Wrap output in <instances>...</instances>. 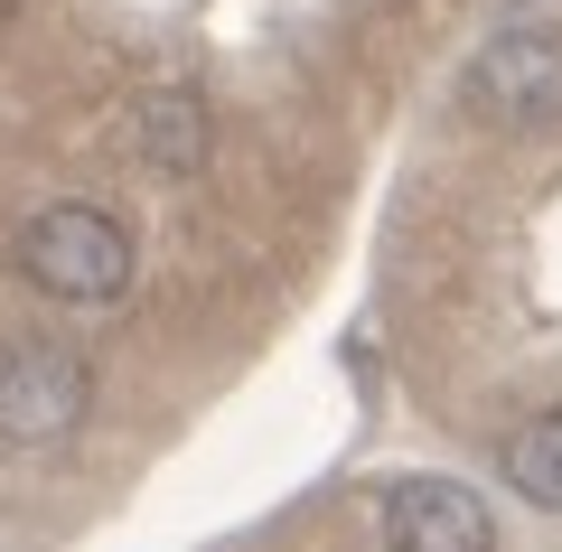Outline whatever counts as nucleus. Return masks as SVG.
I'll use <instances>...</instances> for the list:
<instances>
[{
	"instance_id": "4",
	"label": "nucleus",
	"mask_w": 562,
	"mask_h": 552,
	"mask_svg": "<svg viewBox=\"0 0 562 552\" xmlns=\"http://www.w3.org/2000/svg\"><path fill=\"white\" fill-rule=\"evenodd\" d=\"M384 552H497V506L469 477H403L384 496Z\"/></svg>"
},
{
	"instance_id": "1",
	"label": "nucleus",
	"mask_w": 562,
	"mask_h": 552,
	"mask_svg": "<svg viewBox=\"0 0 562 552\" xmlns=\"http://www.w3.org/2000/svg\"><path fill=\"white\" fill-rule=\"evenodd\" d=\"M20 281L38 300H66V309H113L122 291H132V272H140V244H132V225L122 216H103V206H85V198H57V206H38V216L20 225Z\"/></svg>"
},
{
	"instance_id": "6",
	"label": "nucleus",
	"mask_w": 562,
	"mask_h": 552,
	"mask_svg": "<svg viewBox=\"0 0 562 552\" xmlns=\"http://www.w3.org/2000/svg\"><path fill=\"white\" fill-rule=\"evenodd\" d=\"M506 487H516L525 506L562 515V413L516 421V440H506Z\"/></svg>"
},
{
	"instance_id": "7",
	"label": "nucleus",
	"mask_w": 562,
	"mask_h": 552,
	"mask_svg": "<svg viewBox=\"0 0 562 552\" xmlns=\"http://www.w3.org/2000/svg\"><path fill=\"white\" fill-rule=\"evenodd\" d=\"M0 10H10V0H0Z\"/></svg>"
},
{
	"instance_id": "3",
	"label": "nucleus",
	"mask_w": 562,
	"mask_h": 552,
	"mask_svg": "<svg viewBox=\"0 0 562 552\" xmlns=\"http://www.w3.org/2000/svg\"><path fill=\"white\" fill-rule=\"evenodd\" d=\"M469 103L506 132H553L562 122V29H506L469 57Z\"/></svg>"
},
{
	"instance_id": "5",
	"label": "nucleus",
	"mask_w": 562,
	"mask_h": 552,
	"mask_svg": "<svg viewBox=\"0 0 562 552\" xmlns=\"http://www.w3.org/2000/svg\"><path fill=\"white\" fill-rule=\"evenodd\" d=\"M132 159L150 178H198L206 169V103L179 94V85H150L132 103Z\"/></svg>"
},
{
	"instance_id": "2",
	"label": "nucleus",
	"mask_w": 562,
	"mask_h": 552,
	"mask_svg": "<svg viewBox=\"0 0 562 552\" xmlns=\"http://www.w3.org/2000/svg\"><path fill=\"white\" fill-rule=\"evenodd\" d=\"M94 413V365L57 337H0V450H57Z\"/></svg>"
}]
</instances>
